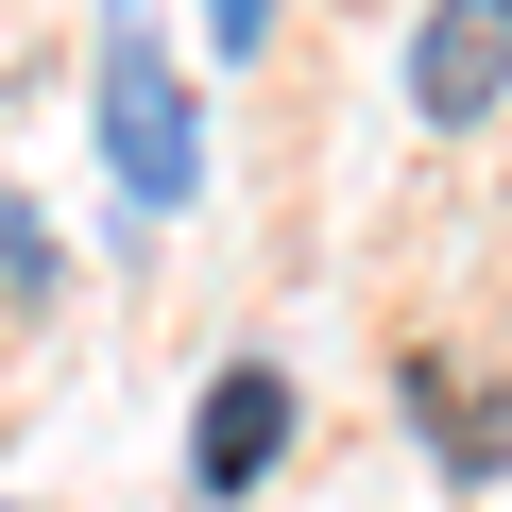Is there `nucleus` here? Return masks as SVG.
<instances>
[{
  "mask_svg": "<svg viewBox=\"0 0 512 512\" xmlns=\"http://www.w3.org/2000/svg\"><path fill=\"white\" fill-rule=\"evenodd\" d=\"M103 154H120V188H137V205H188V171H205V154H188V86H171L137 35L103 52Z\"/></svg>",
  "mask_w": 512,
  "mask_h": 512,
  "instance_id": "nucleus-1",
  "label": "nucleus"
},
{
  "mask_svg": "<svg viewBox=\"0 0 512 512\" xmlns=\"http://www.w3.org/2000/svg\"><path fill=\"white\" fill-rule=\"evenodd\" d=\"M512 86V0H427L410 18V120H495Z\"/></svg>",
  "mask_w": 512,
  "mask_h": 512,
  "instance_id": "nucleus-2",
  "label": "nucleus"
},
{
  "mask_svg": "<svg viewBox=\"0 0 512 512\" xmlns=\"http://www.w3.org/2000/svg\"><path fill=\"white\" fill-rule=\"evenodd\" d=\"M274 444H291V376H274V359L205 376V427H188V478H205V495H256V478H274Z\"/></svg>",
  "mask_w": 512,
  "mask_h": 512,
  "instance_id": "nucleus-3",
  "label": "nucleus"
},
{
  "mask_svg": "<svg viewBox=\"0 0 512 512\" xmlns=\"http://www.w3.org/2000/svg\"><path fill=\"white\" fill-rule=\"evenodd\" d=\"M410 393H427V444H444V461H461V478H495V410H478V393H461V376H410Z\"/></svg>",
  "mask_w": 512,
  "mask_h": 512,
  "instance_id": "nucleus-4",
  "label": "nucleus"
},
{
  "mask_svg": "<svg viewBox=\"0 0 512 512\" xmlns=\"http://www.w3.org/2000/svg\"><path fill=\"white\" fill-rule=\"evenodd\" d=\"M256 18H274V0H205V35H222V52H256Z\"/></svg>",
  "mask_w": 512,
  "mask_h": 512,
  "instance_id": "nucleus-5",
  "label": "nucleus"
}]
</instances>
